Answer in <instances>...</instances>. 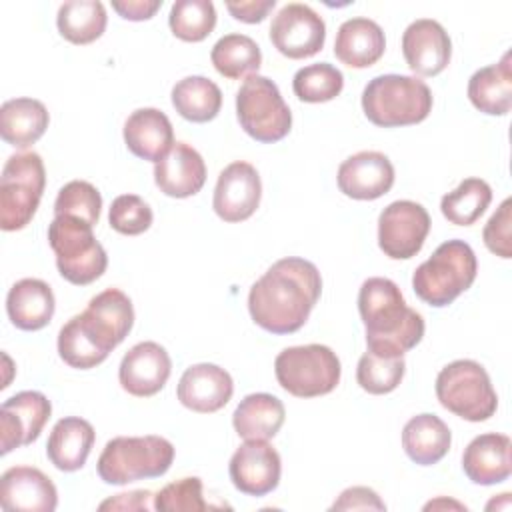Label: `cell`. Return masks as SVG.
Segmentation results:
<instances>
[{"label": "cell", "mask_w": 512, "mask_h": 512, "mask_svg": "<svg viewBox=\"0 0 512 512\" xmlns=\"http://www.w3.org/2000/svg\"><path fill=\"white\" fill-rule=\"evenodd\" d=\"M322 294V276L310 260L288 256L274 262L250 288V318L272 334L298 332Z\"/></svg>", "instance_id": "obj_1"}, {"label": "cell", "mask_w": 512, "mask_h": 512, "mask_svg": "<svg viewBox=\"0 0 512 512\" xmlns=\"http://www.w3.org/2000/svg\"><path fill=\"white\" fill-rule=\"evenodd\" d=\"M358 312L366 328L370 352L388 358H402L424 336V318L406 306L396 282L372 276L358 292Z\"/></svg>", "instance_id": "obj_2"}, {"label": "cell", "mask_w": 512, "mask_h": 512, "mask_svg": "<svg viewBox=\"0 0 512 512\" xmlns=\"http://www.w3.org/2000/svg\"><path fill=\"white\" fill-rule=\"evenodd\" d=\"M432 92L416 76L380 74L362 90L364 116L380 128L420 124L432 112Z\"/></svg>", "instance_id": "obj_3"}, {"label": "cell", "mask_w": 512, "mask_h": 512, "mask_svg": "<svg viewBox=\"0 0 512 512\" xmlns=\"http://www.w3.org/2000/svg\"><path fill=\"white\" fill-rule=\"evenodd\" d=\"M476 272L478 260L472 246L454 238L442 242L432 256L414 270L412 288L428 306L444 308L474 284Z\"/></svg>", "instance_id": "obj_4"}, {"label": "cell", "mask_w": 512, "mask_h": 512, "mask_svg": "<svg viewBox=\"0 0 512 512\" xmlns=\"http://www.w3.org/2000/svg\"><path fill=\"white\" fill-rule=\"evenodd\" d=\"M174 462V446L162 436H116L106 442L96 470L102 482L124 486L164 476Z\"/></svg>", "instance_id": "obj_5"}, {"label": "cell", "mask_w": 512, "mask_h": 512, "mask_svg": "<svg viewBox=\"0 0 512 512\" xmlns=\"http://www.w3.org/2000/svg\"><path fill=\"white\" fill-rule=\"evenodd\" d=\"M92 228L74 216H54L48 226V244L56 254L58 272L70 284H92L108 268L106 250Z\"/></svg>", "instance_id": "obj_6"}, {"label": "cell", "mask_w": 512, "mask_h": 512, "mask_svg": "<svg viewBox=\"0 0 512 512\" xmlns=\"http://www.w3.org/2000/svg\"><path fill=\"white\" fill-rule=\"evenodd\" d=\"M278 384L296 398H316L330 394L342 374L336 352L324 344H304L284 348L274 360Z\"/></svg>", "instance_id": "obj_7"}, {"label": "cell", "mask_w": 512, "mask_h": 512, "mask_svg": "<svg viewBox=\"0 0 512 512\" xmlns=\"http://www.w3.org/2000/svg\"><path fill=\"white\" fill-rule=\"evenodd\" d=\"M436 398L442 408L468 422H484L498 408L490 376L474 360H454L444 366L436 376Z\"/></svg>", "instance_id": "obj_8"}, {"label": "cell", "mask_w": 512, "mask_h": 512, "mask_svg": "<svg viewBox=\"0 0 512 512\" xmlns=\"http://www.w3.org/2000/svg\"><path fill=\"white\" fill-rule=\"evenodd\" d=\"M46 186V170L40 154H12L0 176V228L16 232L34 218Z\"/></svg>", "instance_id": "obj_9"}, {"label": "cell", "mask_w": 512, "mask_h": 512, "mask_svg": "<svg viewBox=\"0 0 512 512\" xmlns=\"http://www.w3.org/2000/svg\"><path fill=\"white\" fill-rule=\"evenodd\" d=\"M236 118L250 138L264 144L286 138L292 128V112L278 86L260 74L248 76L236 92Z\"/></svg>", "instance_id": "obj_10"}, {"label": "cell", "mask_w": 512, "mask_h": 512, "mask_svg": "<svg viewBox=\"0 0 512 512\" xmlns=\"http://www.w3.org/2000/svg\"><path fill=\"white\" fill-rule=\"evenodd\" d=\"M430 232V214L412 200L390 202L378 216V246L392 260L416 256Z\"/></svg>", "instance_id": "obj_11"}, {"label": "cell", "mask_w": 512, "mask_h": 512, "mask_svg": "<svg viewBox=\"0 0 512 512\" xmlns=\"http://www.w3.org/2000/svg\"><path fill=\"white\" fill-rule=\"evenodd\" d=\"M270 42L290 60L310 58L318 54L326 42L324 18L308 4H286L272 18Z\"/></svg>", "instance_id": "obj_12"}, {"label": "cell", "mask_w": 512, "mask_h": 512, "mask_svg": "<svg viewBox=\"0 0 512 512\" xmlns=\"http://www.w3.org/2000/svg\"><path fill=\"white\" fill-rule=\"evenodd\" d=\"M52 414L50 400L36 390H22L0 406V454L38 440Z\"/></svg>", "instance_id": "obj_13"}, {"label": "cell", "mask_w": 512, "mask_h": 512, "mask_svg": "<svg viewBox=\"0 0 512 512\" xmlns=\"http://www.w3.org/2000/svg\"><path fill=\"white\" fill-rule=\"evenodd\" d=\"M228 474L242 494L266 496L280 484L282 460L268 440H246L232 454Z\"/></svg>", "instance_id": "obj_14"}, {"label": "cell", "mask_w": 512, "mask_h": 512, "mask_svg": "<svg viewBox=\"0 0 512 512\" xmlns=\"http://www.w3.org/2000/svg\"><path fill=\"white\" fill-rule=\"evenodd\" d=\"M262 198V182L258 170L244 160L228 164L216 180L212 208L224 222L248 220Z\"/></svg>", "instance_id": "obj_15"}, {"label": "cell", "mask_w": 512, "mask_h": 512, "mask_svg": "<svg viewBox=\"0 0 512 512\" xmlns=\"http://www.w3.org/2000/svg\"><path fill=\"white\" fill-rule=\"evenodd\" d=\"M78 318L100 348L110 354L134 326L132 300L118 288H106L88 302Z\"/></svg>", "instance_id": "obj_16"}, {"label": "cell", "mask_w": 512, "mask_h": 512, "mask_svg": "<svg viewBox=\"0 0 512 512\" xmlns=\"http://www.w3.org/2000/svg\"><path fill=\"white\" fill-rule=\"evenodd\" d=\"M172 372V360L164 346L146 340L134 344L122 358L118 368V380L122 390L136 398H148L158 394Z\"/></svg>", "instance_id": "obj_17"}, {"label": "cell", "mask_w": 512, "mask_h": 512, "mask_svg": "<svg viewBox=\"0 0 512 512\" xmlns=\"http://www.w3.org/2000/svg\"><path fill=\"white\" fill-rule=\"evenodd\" d=\"M338 188L354 200H376L390 192L394 184V166L390 158L376 150H362L348 156L336 174Z\"/></svg>", "instance_id": "obj_18"}, {"label": "cell", "mask_w": 512, "mask_h": 512, "mask_svg": "<svg viewBox=\"0 0 512 512\" xmlns=\"http://www.w3.org/2000/svg\"><path fill=\"white\" fill-rule=\"evenodd\" d=\"M402 54L414 74L436 76L450 62L452 42L440 22L418 18L402 34Z\"/></svg>", "instance_id": "obj_19"}, {"label": "cell", "mask_w": 512, "mask_h": 512, "mask_svg": "<svg viewBox=\"0 0 512 512\" xmlns=\"http://www.w3.org/2000/svg\"><path fill=\"white\" fill-rule=\"evenodd\" d=\"M0 506L6 512H52L58 506V492L42 470L14 466L0 478Z\"/></svg>", "instance_id": "obj_20"}, {"label": "cell", "mask_w": 512, "mask_h": 512, "mask_svg": "<svg viewBox=\"0 0 512 512\" xmlns=\"http://www.w3.org/2000/svg\"><path fill=\"white\" fill-rule=\"evenodd\" d=\"M234 394L232 376L210 362L192 364L180 376L176 396L180 404L198 414H212L224 408Z\"/></svg>", "instance_id": "obj_21"}, {"label": "cell", "mask_w": 512, "mask_h": 512, "mask_svg": "<svg viewBox=\"0 0 512 512\" xmlns=\"http://www.w3.org/2000/svg\"><path fill=\"white\" fill-rule=\"evenodd\" d=\"M154 182L170 198L194 196L206 182L204 158L190 144L174 142L170 152L154 164Z\"/></svg>", "instance_id": "obj_22"}, {"label": "cell", "mask_w": 512, "mask_h": 512, "mask_svg": "<svg viewBox=\"0 0 512 512\" xmlns=\"http://www.w3.org/2000/svg\"><path fill=\"white\" fill-rule=\"evenodd\" d=\"M512 442L506 434L486 432L470 440L462 454V470L470 482L492 486L508 480L512 472Z\"/></svg>", "instance_id": "obj_23"}, {"label": "cell", "mask_w": 512, "mask_h": 512, "mask_svg": "<svg viewBox=\"0 0 512 512\" xmlns=\"http://www.w3.org/2000/svg\"><path fill=\"white\" fill-rule=\"evenodd\" d=\"M124 142L128 150L150 162L162 160L174 146L170 118L158 108H138L124 122Z\"/></svg>", "instance_id": "obj_24"}, {"label": "cell", "mask_w": 512, "mask_h": 512, "mask_svg": "<svg viewBox=\"0 0 512 512\" xmlns=\"http://www.w3.org/2000/svg\"><path fill=\"white\" fill-rule=\"evenodd\" d=\"M386 50L384 30L378 22L356 16L340 24L334 40V56L350 68L376 64Z\"/></svg>", "instance_id": "obj_25"}, {"label": "cell", "mask_w": 512, "mask_h": 512, "mask_svg": "<svg viewBox=\"0 0 512 512\" xmlns=\"http://www.w3.org/2000/svg\"><path fill=\"white\" fill-rule=\"evenodd\" d=\"M56 300L52 288L38 278H22L8 290L6 312L10 322L26 332L48 326L54 316Z\"/></svg>", "instance_id": "obj_26"}, {"label": "cell", "mask_w": 512, "mask_h": 512, "mask_svg": "<svg viewBox=\"0 0 512 512\" xmlns=\"http://www.w3.org/2000/svg\"><path fill=\"white\" fill-rule=\"evenodd\" d=\"M96 432L92 424L78 416L60 418L46 442V456L62 472L80 470L94 446Z\"/></svg>", "instance_id": "obj_27"}, {"label": "cell", "mask_w": 512, "mask_h": 512, "mask_svg": "<svg viewBox=\"0 0 512 512\" xmlns=\"http://www.w3.org/2000/svg\"><path fill=\"white\" fill-rule=\"evenodd\" d=\"M468 98L472 106L488 116H504L512 106V54L490 66L476 70L468 80Z\"/></svg>", "instance_id": "obj_28"}, {"label": "cell", "mask_w": 512, "mask_h": 512, "mask_svg": "<svg viewBox=\"0 0 512 512\" xmlns=\"http://www.w3.org/2000/svg\"><path fill=\"white\" fill-rule=\"evenodd\" d=\"M452 432L436 414H416L402 428V448L406 456L420 464H438L450 450Z\"/></svg>", "instance_id": "obj_29"}, {"label": "cell", "mask_w": 512, "mask_h": 512, "mask_svg": "<svg viewBox=\"0 0 512 512\" xmlns=\"http://www.w3.org/2000/svg\"><path fill=\"white\" fill-rule=\"evenodd\" d=\"M286 418V410L280 398L256 392L240 400L232 414V426L244 440H270L274 438Z\"/></svg>", "instance_id": "obj_30"}, {"label": "cell", "mask_w": 512, "mask_h": 512, "mask_svg": "<svg viewBox=\"0 0 512 512\" xmlns=\"http://www.w3.org/2000/svg\"><path fill=\"white\" fill-rule=\"evenodd\" d=\"M50 122L46 106L36 98H12L0 108L2 140L14 148H28L38 142Z\"/></svg>", "instance_id": "obj_31"}, {"label": "cell", "mask_w": 512, "mask_h": 512, "mask_svg": "<svg viewBox=\"0 0 512 512\" xmlns=\"http://www.w3.org/2000/svg\"><path fill=\"white\" fill-rule=\"evenodd\" d=\"M172 106L184 120L204 124L218 116L222 92L218 84L206 76H186L172 88Z\"/></svg>", "instance_id": "obj_32"}, {"label": "cell", "mask_w": 512, "mask_h": 512, "mask_svg": "<svg viewBox=\"0 0 512 512\" xmlns=\"http://www.w3.org/2000/svg\"><path fill=\"white\" fill-rule=\"evenodd\" d=\"M106 8L100 0H70L58 8L56 26L72 44H90L106 30Z\"/></svg>", "instance_id": "obj_33"}, {"label": "cell", "mask_w": 512, "mask_h": 512, "mask_svg": "<svg viewBox=\"0 0 512 512\" xmlns=\"http://www.w3.org/2000/svg\"><path fill=\"white\" fill-rule=\"evenodd\" d=\"M210 60L218 74L228 80H240L244 76L248 78L252 74H258V68L262 64V52L250 36L234 32L222 36L212 46Z\"/></svg>", "instance_id": "obj_34"}, {"label": "cell", "mask_w": 512, "mask_h": 512, "mask_svg": "<svg viewBox=\"0 0 512 512\" xmlns=\"http://www.w3.org/2000/svg\"><path fill=\"white\" fill-rule=\"evenodd\" d=\"M492 188L482 178H464L440 200L442 216L456 226H472L490 206Z\"/></svg>", "instance_id": "obj_35"}, {"label": "cell", "mask_w": 512, "mask_h": 512, "mask_svg": "<svg viewBox=\"0 0 512 512\" xmlns=\"http://www.w3.org/2000/svg\"><path fill=\"white\" fill-rule=\"evenodd\" d=\"M344 88V74L328 64H308L300 68L292 78V90L298 96V100L308 104H320L334 100Z\"/></svg>", "instance_id": "obj_36"}, {"label": "cell", "mask_w": 512, "mask_h": 512, "mask_svg": "<svg viewBox=\"0 0 512 512\" xmlns=\"http://www.w3.org/2000/svg\"><path fill=\"white\" fill-rule=\"evenodd\" d=\"M170 30L184 42H202L216 26V8L210 0H176L168 16Z\"/></svg>", "instance_id": "obj_37"}, {"label": "cell", "mask_w": 512, "mask_h": 512, "mask_svg": "<svg viewBox=\"0 0 512 512\" xmlns=\"http://www.w3.org/2000/svg\"><path fill=\"white\" fill-rule=\"evenodd\" d=\"M58 354L70 366L78 370L96 368L108 358L96 340L86 332L78 314L72 316L58 332Z\"/></svg>", "instance_id": "obj_38"}, {"label": "cell", "mask_w": 512, "mask_h": 512, "mask_svg": "<svg viewBox=\"0 0 512 512\" xmlns=\"http://www.w3.org/2000/svg\"><path fill=\"white\" fill-rule=\"evenodd\" d=\"M406 372L404 358L378 356L366 350L356 366V382L368 394L382 396L398 388Z\"/></svg>", "instance_id": "obj_39"}, {"label": "cell", "mask_w": 512, "mask_h": 512, "mask_svg": "<svg viewBox=\"0 0 512 512\" xmlns=\"http://www.w3.org/2000/svg\"><path fill=\"white\" fill-rule=\"evenodd\" d=\"M102 210V196L96 186L86 180H70L58 190L54 202V216H74L88 224H98Z\"/></svg>", "instance_id": "obj_40"}, {"label": "cell", "mask_w": 512, "mask_h": 512, "mask_svg": "<svg viewBox=\"0 0 512 512\" xmlns=\"http://www.w3.org/2000/svg\"><path fill=\"white\" fill-rule=\"evenodd\" d=\"M154 508L160 512H200L208 510L210 504L202 496V480L198 476H188L158 490Z\"/></svg>", "instance_id": "obj_41"}, {"label": "cell", "mask_w": 512, "mask_h": 512, "mask_svg": "<svg viewBox=\"0 0 512 512\" xmlns=\"http://www.w3.org/2000/svg\"><path fill=\"white\" fill-rule=\"evenodd\" d=\"M154 214L148 202L136 194H122L112 200L108 222L112 230L124 236H138L152 226Z\"/></svg>", "instance_id": "obj_42"}, {"label": "cell", "mask_w": 512, "mask_h": 512, "mask_svg": "<svg viewBox=\"0 0 512 512\" xmlns=\"http://www.w3.org/2000/svg\"><path fill=\"white\" fill-rule=\"evenodd\" d=\"M482 240L492 254L504 260L512 258V198H506L490 216L482 230Z\"/></svg>", "instance_id": "obj_43"}, {"label": "cell", "mask_w": 512, "mask_h": 512, "mask_svg": "<svg viewBox=\"0 0 512 512\" xmlns=\"http://www.w3.org/2000/svg\"><path fill=\"white\" fill-rule=\"evenodd\" d=\"M330 510H386L380 496L368 486L346 488L330 506Z\"/></svg>", "instance_id": "obj_44"}, {"label": "cell", "mask_w": 512, "mask_h": 512, "mask_svg": "<svg viewBox=\"0 0 512 512\" xmlns=\"http://www.w3.org/2000/svg\"><path fill=\"white\" fill-rule=\"evenodd\" d=\"M274 6H276V0H238V2H226V8L232 14V18H236L240 22H246V24L262 22Z\"/></svg>", "instance_id": "obj_45"}, {"label": "cell", "mask_w": 512, "mask_h": 512, "mask_svg": "<svg viewBox=\"0 0 512 512\" xmlns=\"http://www.w3.org/2000/svg\"><path fill=\"white\" fill-rule=\"evenodd\" d=\"M154 494L150 490H132V492H122L116 494L114 498H108L98 504V510H150L152 504L150 500Z\"/></svg>", "instance_id": "obj_46"}, {"label": "cell", "mask_w": 512, "mask_h": 512, "mask_svg": "<svg viewBox=\"0 0 512 512\" xmlns=\"http://www.w3.org/2000/svg\"><path fill=\"white\" fill-rule=\"evenodd\" d=\"M162 6V0H116L112 2V8L124 18L132 22L150 20Z\"/></svg>", "instance_id": "obj_47"}, {"label": "cell", "mask_w": 512, "mask_h": 512, "mask_svg": "<svg viewBox=\"0 0 512 512\" xmlns=\"http://www.w3.org/2000/svg\"><path fill=\"white\" fill-rule=\"evenodd\" d=\"M436 508H456V510H466L464 504L460 502H454V500H446V498H438V500H432L424 506V510H436Z\"/></svg>", "instance_id": "obj_48"}, {"label": "cell", "mask_w": 512, "mask_h": 512, "mask_svg": "<svg viewBox=\"0 0 512 512\" xmlns=\"http://www.w3.org/2000/svg\"><path fill=\"white\" fill-rule=\"evenodd\" d=\"M486 508H488V510H492V508H496V510H498V508L508 510V508H510V494H508V492L500 494V500H496V498L490 500V502L486 504Z\"/></svg>", "instance_id": "obj_49"}]
</instances>
